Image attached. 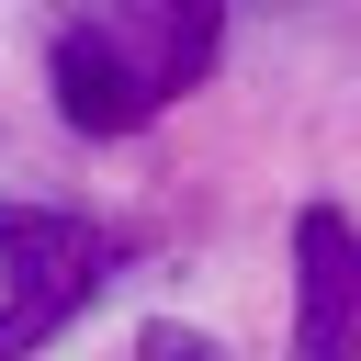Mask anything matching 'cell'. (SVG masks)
Listing matches in <instances>:
<instances>
[{
    "label": "cell",
    "instance_id": "6da1fadb",
    "mask_svg": "<svg viewBox=\"0 0 361 361\" xmlns=\"http://www.w3.org/2000/svg\"><path fill=\"white\" fill-rule=\"evenodd\" d=\"M113 226L68 203H0V361H34L102 282H113Z\"/></svg>",
    "mask_w": 361,
    "mask_h": 361
},
{
    "label": "cell",
    "instance_id": "7a4b0ae2",
    "mask_svg": "<svg viewBox=\"0 0 361 361\" xmlns=\"http://www.w3.org/2000/svg\"><path fill=\"white\" fill-rule=\"evenodd\" d=\"M293 361H361V237L350 214H293Z\"/></svg>",
    "mask_w": 361,
    "mask_h": 361
},
{
    "label": "cell",
    "instance_id": "3957f363",
    "mask_svg": "<svg viewBox=\"0 0 361 361\" xmlns=\"http://www.w3.org/2000/svg\"><path fill=\"white\" fill-rule=\"evenodd\" d=\"M45 79H56V113H68L79 135H135V124L158 113L147 68H135L102 23H68V34H56V56H45Z\"/></svg>",
    "mask_w": 361,
    "mask_h": 361
},
{
    "label": "cell",
    "instance_id": "277c9868",
    "mask_svg": "<svg viewBox=\"0 0 361 361\" xmlns=\"http://www.w3.org/2000/svg\"><path fill=\"white\" fill-rule=\"evenodd\" d=\"M135 361H226V350H214V338H192V327H147V338H135Z\"/></svg>",
    "mask_w": 361,
    "mask_h": 361
}]
</instances>
